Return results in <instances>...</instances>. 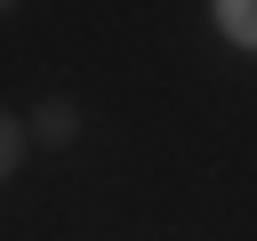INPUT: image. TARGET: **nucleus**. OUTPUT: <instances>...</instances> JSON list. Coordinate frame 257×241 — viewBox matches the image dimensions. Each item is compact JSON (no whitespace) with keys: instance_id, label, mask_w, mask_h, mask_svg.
Wrapping results in <instances>:
<instances>
[{"instance_id":"nucleus-1","label":"nucleus","mask_w":257,"mask_h":241,"mask_svg":"<svg viewBox=\"0 0 257 241\" xmlns=\"http://www.w3.org/2000/svg\"><path fill=\"white\" fill-rule=\"evenodd\" d=\"M217 32L233 48H257V0H217Z\"/></svg>"},{"instance_id":"nucleus-2","label":"nucleus","mask_w":257,"mask_h":241,"mask_svg":"<svg viewBox=\"0 0 257 241\" xmlns=\"http://www.w3.org/2000/svg\"><path fill=\"white\" fill-rule=\"evenodd\" d=\"M72 129H80V112H72V104H64V96H48V104H40V112H32V137H48V145H64V137H72Z\"/></svg>"},{"instance_id":"nucleus-3","label":"nucleus","mask_w":257,"mask_h":241,"mask_svg":"<svg viewBox=\"0 0 257 241\" xmlns=\"http://www.w3.org/2000/svg\"><path fill=\"white\" fill-rule=\"evenodd\" d=\"M16 161H24V120H16V112H0V177H8Z\"/></svg>"}]
</instances>
